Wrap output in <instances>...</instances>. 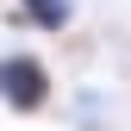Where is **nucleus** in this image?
<instances>
[{
  "label": "nucleus",
  "mask_w": 131,
  "mask_h": 131,
  "mask_svg": "<svg viewBox=\"0 0 131 131\" xmlns=\"http://www.w3.org/2000/svg\"><path fill=\"white\" fill-rule=\"evenodd\" d=\"M50 94H56V81L38 50H0V106L13 119H38L50 106Z\"/></svg>",
  "instance_id": "f257e3e1"
},
{
  "label": "nucleus",
  "mask_w": 131,
  "mask_h": 131,
  "mask_svg": "<svg viewBox=\"0 0 131 131\" xmlns=\"http://www.w3.org/2000/svg\"><path fill=\"white\" fill-rule=\"evenodd\" d=\"M6 25H31V31H69L75 25V0H19L6 13Z\"/></svg>",
  "instance_id": "f03ea898"
}]
</instances>
